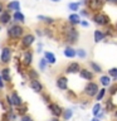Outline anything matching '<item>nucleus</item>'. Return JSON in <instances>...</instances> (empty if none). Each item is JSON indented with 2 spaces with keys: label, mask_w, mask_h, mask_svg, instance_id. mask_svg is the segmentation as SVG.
I'll return each instance as SVG.
<instances>
[{
  "label": "nucleus",
  "mask_w": 117,
  "mask_h": 121,
  "mask_svg": "<svg viewBox=\"0 0 117 121\" xmlns=\"http://www.w3.org/2000/svg\"><path fill=\"white\" fill-rule=\"evenodd\" d=\"M104 111L106 112H113L117 108V106H116V104L112 101V98H111V96H109V98L107 101H106V105H104Z\"/></svg>",
  "instance_id": "24"
},
{
  "label": "nucleus",
  "mask_w": 117,
  "mask_h": 121,
  "mask_svg": "<svg viewBox=\"0 0 117 121\" xmlns=\"http://www.w3.org/2000/svg\"><path fill=\"white\" fill-rule=\"evenodd\" d=\"M5 9L8 11H10V13L17 11V10H20V3H19L18 0H10L9 3L5 4Z\"/></svg>",
  "instance_id": "19"
},
{
  "label": "nucleus",
  "mask_w": 117,
  "mask_h": 121,
  "mask_svg": "<svg viewBox=\"0 0 117 121\" xmlns=\"http://www.w3.org/2000/svg\"><path fill=\"white\" fill-rule=\"evenodd\" d=\"M43 33H44V35H45V37H48V38H53V32L48 28V26L43 29Z\"/></svg>",
  "instance_id": "43"
},
{
  "label": "nucleus",
  "mask_w": 117,
  "mask_h": 121,
  "mask_svg": "<svg viewBox=\"0 0 117 121\" xmlns=\"http://www.w3.org/2000/svg\"><path fill=\"white\" fill-rule=\"evenodd\" d=\"M106 37H116V30H115V25H111L108 24L107 26H106Z\"/></svg>",
  "instance_id": "32"
},
{
  "label": "nucleus",
  "mask_w": 117,
  "mask_h": 121,
  "mask_svg": "<svg viewBox=\"0 0 117 121\" xmlns=\"http://www.w3.org/2000/svg\"><path fill=\"white\" fill-rule=\"evenodd\" d=\"M100 87H98V83L93 82V81H88L86 83L84 88H83V95L87 97V98H94L96 93L98 92Z\"/></svg>",
  "instance_id": "5"
},
{
  "label": "nucleus",
  "mask_w": 117,
  "mask_h": 121,
  "mask_svg": "<svg viewBox=\"0 0 117 121\" xmlns=\"http://www.w3.org/2000/svg\"><path fill=\"white\" fill-rule=\"evenodd\" d=\"M17 112L15 110H13V107L8 108V110H4L3 115L0 116V121H17Z\"/></svg>",
  "instance_id": "9"
},
{
  "label": "nucleus",
  "mask_w": 117,
  "mask_h": 121,
  "mask_svg": "<svg viewBox=\"0 0 117 121\" xmlns=\"http://www.w3.org/2000/svg\"><path fill=\"white\" fill-rule=\"evenodd\" d=\"M98 82H100V85H101V86L108 87V86L112 83V78L109 77L108 74H101V76H100V78H98Z\"/></svg>",
  "instance_id": "22"
},
{
  "label": "nucleus",
  "mask_w": 117,
  "mask_h": 121,
  "mask_svg": "<svg viewBox=\"0 0 117 121\" xmlns=\"http://www.w3.org/2000/svg\"><path fill=\"white\" fill-rule=\"evenodd\" d=\"M25 33V28L23 26V24H18V23H13L9 24L6 29V35L10 40H19L20 38L24 35Z\"/></svg>",
  "instance_id": "2"
},
{
  "label": "nucleus",
  "mask_w": 117,
  "mask_h": 121,
  "mask_svg": "<svg viewBox=\"0 0 117 121\" xmlns=\"http://www.w3.org/2000/svg\"><path fill=\"white\" fill-rule=\"evenodd\" d=\"M91 121H102V120H101V119H97V117H93Z\"/></svg>",
  "instance_id": "52"
},
{
  "label": "nucleus",
  "mask_w": 117,
  "mask_h": 121,
  "mask_svg": "<svg viewBox=\"0 0 117 121\" xmlns=\"http://www.w3.org/2000/svg\"><path fill=\"white\" fill-rule=\"evenodd\" d=\"M15 112H17L18 116H23V115H25V113H28V105L23 102L20 106L15 107Z\"/></svg>",
  "instance_id": "27"
},
{
  "label": "nucleus",
  "mask_w": 117,
  "mask_h": 121,
  "mask_svg": "<svg viewBox=\"0 0 117 121\" xmlns=\"http://www.w3.org/2000/svg\"><path fill=\"white\" fill-rule=\"evenodd\" d=\"M20 63H21L25 68L30 67V64L33 63V51H32L30 48L24 49V52H23V56H21Z\"/></svg>",
  "instance_id": "8"
},
{
  "label": "nucleus",
  "mask_w": 117,
  "mask_h": 121,
  "mask_svg": "<svg viewBox=\"0 0 117 121\" xmlns=\"http://www.w3.org/2000/svg\"><path fill=\"white\" fill-rule=\"evenodd\" d=\"M63 54H64V57L72 59V58L75 57V49L73 48V45H67V47L64 48V51H63Z\"/></svg>",
  "instance_id": "23"
},
{
  "label": "nucleus",
  "mask_w": 117,
  "mask_h": 121,
  "mask_svg": "<svg viewBox=\"0 0 117 121\" xmlns=\"http://www.w3.org/2000/svg\"><path fill=\"white\" fill-rule=\"evenodd\" d=\"M25 74L28 76L29 79H34V78H39V73H38L37 69H34V68H30L28 67L25 71Z\"/></svg>",
  "instance_id": "29"
},
{
  "label": "nucleus",
  "mask_w": 117,
  "mask_h": 121,
  "mask_svg": "<svg viewBox=\"0 0 117 121\" xmlns=\"http://www.w3.org/2000/svg\"><path fill=\"white\" fill-rule=\"evenodd\" d=\"M15 67H17V72H18V73H19V74H21L23 77H25L26 74H25V72H24V66H23L21 63H19V62H18Z\"/></svg>",
  "instance_id": "40"
},
{
  "label": "nucleus",
  "mask_w": 117,
  "mask_h": 121,
  "mask_svg": "<svg viewBox=\"0 0 117 121\" xmlns=\"http://www.w3.org/2000/svg\"><path fill=\"white\" fill-rule=\"evenodd\" d=\"M79 77H81L82 79H84V81H93L94 78V73L91 69H88V68H81V71L78 72Z\"/></svg>",
  "instance_id": "14"
},
{
  "label": "nucleus",
  "mask_w": 117,
  "mask_h": 121,
  "mask_svg": "<svg viewBox=\"0 0 117 121\" xmlns=\"http://www.w3.org/2000/svg\"><path fill=\"white\" fill-rule=\"evenodd\" d=\"M50 1H53V3H58V1H60V0H50Z\"/></svg>",
  "instance_id": "54"
},
{
  "label": "nucleus",
  "mask_w": 117,
  "mask_h": 121,
  "mask_svg": "<svg viewBox=\"0 0 117 121\" xmlns=\"http://www.w3.org/2000/svg\"><path fill=\"white\" fill-rule=\"evenodd\" d=\"M40 96H42V98H43V101L45 102V104H49V102H52V97H50V95H48L47 92H40Z\"/></svg>",
  "instance_id": "39"
},
{
  "label": "nucleus",
  "mask_w": 117,
  "mask_h": 121,
  "mask_svg": "<svg viewBox=\"0 0 117 121\" xmlns=\"http://www.w3.org/2000/svg\"><path fill=\"white\" fill-rule=\"evenodd\" d=\"M106 1L104 0H87L86 1V8L88 9L91 13H96L103 9Z\"/></svg>",
  "instance_id": "6"
},
{
  "label": "nucleus",
  "mask_w": 117,
  "mask_h": 121,
  "mask_svg": "<svg viewBox=\"0 0 117 121\" xmlns=\"http://www.w3.org/2000/svg\"><path fill=\"white\" fill-rule=\"evenodd\" d=\"M55 86L60 91H67L68 90V78L64 74H59L55 78Z\"/></svg>",
  "instance_id": "11"
},
{
  "label": "nucleus",
  "mask_w": 117,
  "mask_h": 121,
  "mask_svg": "<svg viewBox=\"0 0 117 121\" xmlns=\"http://www.w3.org/2000/svg\"><path fill=\"white\" fill-rule=\"evenodd\" d=\"M62 119L64 121H68V120H71L72 117H73V110H71V108H66V110H63V112H62Z\"/></svg>",
  "instance_id": "31"
},
{
  "label": "nucleus",
  "mask_w": 117,
  "mask_h": 121,
  "mask_svg": "<svg viewBox=\"0 0 117 121\" xmlns=\"http://www.w3.org/2000/svg\"><path fill=\"white\" fill-rule=\"evenodd\" d=\"M10 95V98H11V104H13V107H18V106H20L23 102V98L18 95L17 91H11V92L9 93Z\"/></svg>",
  "instance_id": "17"
},
{
  "label": "nucleus",
  "mask_w": 117,
  "mask_h": 121,
  "mask_svg": "<svg viewBox=\"0 0 117 121\" xmlns=\"http://www.w3.org/2000/svg\"><path fill=\"white\" fill-rule=\"evenodd\" d=\"M60 34H62L64 42L68 45H74L78 42L79 33L74 25H71L69 23H63L60 26Z\"/></svg>",
  "instance_id": "1"
},
{
  "label": "nucleus",
  "mask_w": 117,
  "mask_h": 121,
  "mask_svg": "<svg viewBox=\"0 0 117 121\" xmlns=\"http://www.w3.org/2000/svg\"><path fill=\"white\" fill-rule=\"evenodd\" d=\"M47 60H45L44 58H42L40 60H39V68H40V71H44L45 68H47Z\"/></svg>",
  "instance_id": "42"
},
{
  "label": "nucleus",
  "mask_w": 117,
  "mask_h": 121,
  "mask_svg": "<svg viewBox=\"0 0 117 121\" xmlns=\"http://www.w3.org/2000/svg\"><path fill=\"white\" fill-rule=\"evenodd\" d=\"M107 74L111 77L112 79H115V81H117V67H113V68H109V69L107 71Z\"/></svg>",
  "instance_id": "37"
},
{
  "label": "nucleus",
  "mask_w": 117,
  "mask_h": 121,
  "mask_svg": "<svg viewBox=\"0 0 117 121\" xmlns=\"http://www.w3.org/2000/svg\"><path fill=\"white\" fill-rule=\"evenodd\" d=\"M10 23H11V13L5 9L3 13H0V24L1 25H9Z\"/></svg>",
  "instance_id": "16"
},
{
  "label": "nucleus",
  "mask_w": 117,
  "mask_h": 121,
  "mask_svg": "<svg viewBox=\"0 0 117 121\" xmlns=\"http://www.w3.org/2000/svg\"><path fill=\"white\" fill-rule=\"evenodd\" d=\"M75 57H78V58H81V59L87 58V52H86V49H83V48L75 49Z\"/></svg>",
  "instance_id": "35"
},
{
  "label": "nucleus",
  "mask_w": 117,
  "mask_h": 121,
  "mask_svg": "<svg viewBox=\"0 0 117 121\" xmlns=\"http://www.w3.org/2000/svg\"><path fill=\"white\" fill-rule=\"evenodd\" d=\"M4 10H5V4H4L1 0H0V13H3Z\"/></svg>",
  "instance_id": "49"
},
{
  "label": "nucleus",
  "mask_w": 117,
  "mask_h": 121,
  "mask_svg": "<svg viewBox=\"0 0 117 121\" xmlns=\"http://www.w3.org/2000/svg\"><path fill=\"white\" fill-rule=\"evenodd\" d=\"M107 92H108V95H109L111 97L115 96V95L117 93V82H115V83H111V85L108 86Z\"/></svg>",
  "instance_id": "34"
},
{
  "label": "nucleus",
  "mask_w": 117,
  "mask_h": 121,
  "mask_svg": "<svg viewBox=\"0 0 117 121\" xmlns=\"http://www.w3.org/2000/svg\"><path fill=\"white\" fill-rule=\"evenodd\" d=\"M11 22L18 23V24H24L25 23V15L23 14L20 10L13 11V14H11Z\"/></svg>",
  "instance_id": "15"
},
{
  "label": "nucleus",
  "mask_w": 117,
  "mask_h": 121,
  "mask_svg": "<svg viewBox=\"0 0 117 121\" xmlns=\"http://www.w3.org/2000/svg\"><path fill=\"white\" fill-rule=\"evenodd\" d=\"M35 34H37V35H39V37H43V35H44L43 29H42V28H37V29H35Z\"/></svg>",
  "instance_id": "46"
},
{
  "label": "nucleus",
  "mask_w": 117,
  "mask_h": 121,
  "mask_svg": "<svg viewBox=\"0 0 117 121\" xmlns=\"http://www.w3.org/2000/svg\"><path fill=\"white\" fill-rule=\"evenodd\" d=\"M49 121H60V117H55V116H53Z\"/></svg>",
  "instance_id": "50"
},
{
  "label": "nucleus",
  "mask_w": 117,
  "mask_h": 121,
  "mask_svg": "<svg viewBox=\"0 0 117 121\" xmlns=\"http://www.w3.org/2000/svg\"><path fill=\"white\" fill-rule=\"evenodd\" d=\"M66 92H67V97L68 98H71V100H77V95H75L74 92H73V91H71V90H67L66 91Z\"/></svg>",
  "instance_id": "41"
},
{
  "label": "nucleus",
  "mask_w": 117,
  "mask_h": 121,
  "mask_svg": "<svg viewBox=\"0 0 117 121\" xmlns=\"http://www.w3.org/2000/svg\"><path fill=\"white\" fill-rule=\"evenodd\" d=\"M89 67H91V71L93 72V73H102V67L101 64H98L97 62H94V60H89Z\"/></svg>",
  "instance_id": "28"
},
{
  "label": "nucleus",
  "mask_w": 117,
  "mask_h": 121,
  "mask_svg": "<svg viewBox=\"0 0 117 121\" xmlns=\"http://www.w3.org/2000/svg\"><path fill=\"white\" fill-rule=\"evenodd\" d=\"M1 29H3V25L0 24V33H1Z\"/></svg>",
  "instance_id": "55"
},
{
  "label": "nucleus",
  "mask_w": 117,
  "mask_h": 121,
  "mask_svg": "<svg viewBox=\"0 0 117 121\" xmlns=\"http://www.w3.org/2000/svg\"><path fill=\"white\" fill-rule=\"evenodd\" d=\"M92 20H93L94 24L101 26V28H104V26H107L108 24H111V18L102 10L92 13Z\"/></svg>",
  "instance_id": "3"
},
{
  "label": "nucleus",
  "mask_w": 117,
  "mask_h": 121,
  "mask_svg": "<svg viewBox=\"0 0 117 121\" xmlns=\"http://www.w3.org/2000/svg\"><path fill=\"white\" fill-rule=\"evenodd\" d=\"M81 15L78 13H72L69 14V17H68V23H69L71 25H79V22H81Z\"/></svg>",
  "instance_id": "21"
},
{
  "label": "nucleus",
  "mask_w": 117,
  "mask_h": 121,
  "mask_svg": "<svg viewBox=\"0 0 117 121\" xmlns=\"http://www.w3.org/2000/svg\"><path fill=\"white\" fill-rule=\"evenodd\" d=\"M81 64H79L78 62H71L67 64L66 69H64V72H66L67 74H75L78 73L79 71H81Z\"/></svg>",
  "instance_id": "13"
},
{
  "label": "nucleus",
  "mask_w": 117,
  "mask_h": 121,
  "mask_svg": "<svg viewBox=\"0 0 117 121\" xmlns=\"http://www.w3.org/2000/svg\"><path fill=\"white\" fill-rule=\"evenodd\" d=\"M38 20H40L42 23H44L45 25H53L55 23V19H53L50 17H45V15H38Z\"/></svg>",
  "instance_id": "26"
},
{
  "label": "nucleus",
  "mask_w": 117,
  "mask_h": 121,
  "mask_svg": "<svg viewBox=\"0 0 117 121\" xmlns=\"http://www.w3.org/2000/svg\"><path fill=\"white\" fill-rule=\"evenodd\" d=\"M106 93H107V90H106V87H102L101 90H98V92L96 93V96H94V100H96L97 102L102 101L106 96Z\"/></svg>",
  "instance_id": "30"
},
{
  "label": "nucleus",
  "mask_w": 117,
  "mask_h": 121,
  "mask_svg": "<svg viewBox=\"0 0 117 121\" xmlns=\"http://www.w3.org/2000/svg\"><path fill=\"white\" fill-rule=\"evenodd\" d=\"M29 87L35 93H40V92H43V91H44V86H43V83L39 81V78L29 79Z\"/></svg>",
  "instance_id": "12"
},
{
  "label": "nucleus",
  "mask_w": 117,
  "mask_h": 121,
  "mask_svg": "<svg viewBox=\"0 0 117 121\" xmlns=\"http://www.w3.org/2000/svg\"><path fill=\"white\" fill-rule=\"evenodd\" d=\"M5 87V82H4V79H3V77H1V74H0V88H4Z\"/></svg>",
  "instance_id": "48"
},
{
  "label": "nucleus",
  "mask_w": 117,
  "mask_h": 121,
  "mask_svg": "<svg viewBox=\"0 0 117 121\" xmlns=\"http://www.w3.org/2000/svg\"><path fill=\"white\" fill-rule=\"evenodd\" d=\"M79 1H74V3H69L68 4V8H69V10H72L73 13H77L79 10Z\"/></svg>",
  "instance_id": "36"
},
{
  "label": "nucleus",
  "mask_w": 117,
  "mask_h": 121,
  "mask_svg": "<svg viewBox=\"0 0 117 121\" xmlns=\"http://www.w3.org/2000/svg\"><path fill=\"white\" fill-rule=\"evenodd\" d=\"M79 15H81V18H91V11L87 9V8H83V9L79 10Z\"/></svg>",
  "instance_id": "38"
},
{
  "label": "nucleus",
  "mask_w": 117,
  "mask_h": 121,
  "mask_svg": "<svg viewBox=\"0 0 117 121\" xmlns=\"http://www.w3.org/2000/svg\"><path fill=\"white\" fill-rule=\"evenodd\" d=\"M113 116H115V121H117V108L113 111Z\"/></svg>",
  "instance_id": "51"
},
{
  "label": "nucleus",
  "mask_w": 117,
  "mask_h": 121,
  "mask_svg": "<svg viewBox=\"0 0 117 121\" xmlns=\"http://www.w3.org/2000/svg\"><path fill=\"white\" fill-rule=\"evenodd\" d=\"M79 25L82 26V28H88L89 26V23L87 20H83V19H81V22H79Z\"/></svg>",
  "instance_id": "45"
},
{
  "label": "nucleus",
  "mask_w": 117,
  "mask_h": 121,
  "mask_svg": "<svg viewBox=\"0 0 117 121\" xmlns=\"http://www.w3.org/2000/svg\"><path fill=\"white\" fill-rule=\"evenodd\" d=\"M20 121H34V119L29 115V113H25V115L20 116Z\"/></svg>",
  "instance_id": "44"
},
{
  "label": "nucleus",
  "mask_w": 117,
  "mask_h": 121,
  "mask_svg": "<svg viewBox=\"0 0 117 121\" xmlns=\"http://www.w3.org/2000/svg\"><path fill=\"white\" fill-rule=\"evenodd\" d=\"M35 42V35L33 33H24V35L20 38V47L23 49L30 48Z\"/></svg>",
  "instance_id": "7"
},
{
  "label": "nucleus",
  "mask_w": 117,
  "mask_h": 121,
  "mask_svg": "<svg viewBox=\"0 0 117 121\" xmlns=\"http://www.w3.org/2000/svg\"><path fill=\"white\" fill-rule=\"evenodd\" d=\"M106 38H107V37H106L104 30H101V29H96V30H94V33H93L94 43H101V42H103Z\"/></svg>",
  "instance_id": "20"
},
{
  "label": "nucleus",
  "mask_w": 117,
  "mask_h": 121,
  "mask_svg": "<svg viewBox=\"0 0 117 121\" xmlns=\"http://www.w3.org/2000/svg\"><path fill=\"white\" fill-rule=\"evenodd\" d=\"M11 59H13V48L10 45H4L0 52V63L3 66H8L10 64Z\"/></svg>",
  "instance_id": "4"
},
{
  "label": "nucleus",
  "mask_w": 117,
  "mask_h": 121,
  "mask_svg": "<svg viewBox=\"0 0 117 121\" xmlns=\"http://www.w3.org/2000/svg\"><path fill=\"white\" fill-rule=\"evenodd\" d=\"M43 58L47 60L48 64H55L57 62V58H55V54L52 52H44V57Z\"/></svg>",
  "instance_id": "25"
},
{
  "label": "nucleus",
  "mask_w": 117,
  "mask_h": 121,
  "mask_svg": "<svg viewBox=\"0 0 117 121\" xmlns=\"http://www.w3.org/2000/svg\"><path fill=\"white\" fill-rule=\"evenodd\" d=\"M104 1L109 5H117V0H104Z\"/></svg>",
  "instance_id": "47"
},
{
  "label": "nucleus",
  "mask_w": 117,
  "mask_h": 121,
  "mask_svg": "<svg viewBox=\"0 0 117 121\" xmlns=\"http://www.w3.org/2000/svg\"><path fill=\"white\" fill-rule=\"evenodd\" d=\"M0 74L4 79L5 83H10L11 82V72H10V67L8 66H4L1 69H0Z\"/></svg>",
  "instance_id": "18"
},
{
  "label": "nucleus",
  "mask_w": 117,
  "mask_h": 121,
  "mask_svg": "<svg viewBox=\"0 0 117 121\" xmlns=\"http://www.w3.org/2000/svg\"><path fill=\"white\" fill-rule=\"evenodd\" d=\"M115 30H116V35H117V23L115 24Z\"/></svg>",
  "instance_id": "53"
},
{
  "label": "nucleus",
  "mask_w": 117,
  "mask_h": 121,
  "mask_svg": "<svg viewBox=\"0 0 117 121\" xmlns=\"http://www.w3.org/2000/svg\"><path fill=\"white\" fill-rule=\"evenodd\" d=\"M0 93H1V88H0Z\"/></svg>",
  "instance_id": "56"
},
{
  "label": "nucleus",
  "mask_w": 117,
  "mask_h": 121,
  "mask_svg": "<svg viewBox=\"0 0 117 121\" xmlns=\"http://www.w3.org/2000/svg\"><path fill=\"white\" fill-rule=\"evenodd\" d=\"M48 110L52 113V116H55V117H60L62 116V112H63V107L60 105H58L57 102H49Z\"/></svg>",
  "instance_id": "10"
},
{
  "label": "nucleus",
  "mask_w": 117,
  "mask_h": 121,
  "mask_svg": "<svg viewBox=\"0 0 117 121\" xmlns=\"http://www.w3.org/2000/svg\"><path fill=\"white\" fill-rule=\"evenodd\" d=\"M102 108H103V106L101 105V102H96V104L92 106V115L93 116H97Z\"/></svg>",
  "instance_id": "33"
}]
</instances>
